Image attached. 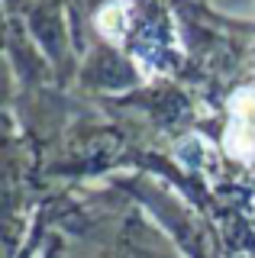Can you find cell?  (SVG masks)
<instances>
[{"label":"cell","instance_id":"1","mask_svg":"<svg viewBox=\"0 0 255 258\" xmlns=\"http://www.w3.org/2000/svg\"><path fill=\"white\" fill-rule=\"evenodd\" d=\"M226 149L236 158H252L255 152V94L242 91L233 100V119L226 129Z\"/></svg>","mask_w":255,"mask_h":258},{"label":"cell","instance_id":"2","mask_svg":"<svg viewBox=\"0 0 255 258\" xmlns=\"http://www.w3.org/2000/svg\"><path fill=\"white\" fill-rule=\"evenodd\" d=\"M100 29L107 32L110 39H119V32H123V26H126V10L119 4H113V7H107V10L100 13Z\"/></svg>","mask_w":255,"mask_h":258}]
</instances>
